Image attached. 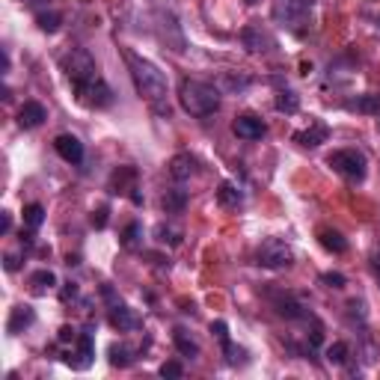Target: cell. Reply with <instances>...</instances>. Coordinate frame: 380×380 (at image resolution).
<instances>
[{"label": "cell", "mask_w": 380, "mask_h": 380, "mask_svg": "<svg viewBox=\"0 0 380 380\" xmlns=\"http://www.w3.org/2000/svg\"><path fill=\"white\" fill-rule=\"evenodd\" d=\"M321 282L324 285H327V288H345V277H342V274H330V270H327V274H321Z\"/></svg>", "instance_id": "e575fe53"}, {"label": "cell", "mask_w": 380, "mask_h": 380, "mask_svg": "<svg viewBox=\"0 0 380 380\" xmlns=\"http://www.w3.org/2000/svg\"><path fill=\"white\" fill-rule=\"evenodd\" d=\"M160 205H164L167 214H182L188 208V193L182 188H173L164 193V199H160Z\"/></svg>", "instance_id": "44dd1931"}, {"label": "cell", "mask_w": 380, "mask_h": 380, "mask_svg": "<svg viewBox=\"0 0 380 380\" xmlns=\"http://www.w3.org/2000/svg\"><path fill=\"white\" fill-rule=\"evenodd\" d=\"M45 223V208L39 205V202H33V205H27L24 208V226L30 229V232H36Z\"/></svg>", "instance_id": "83f0119b"}, {"label": "cell", "mask_w": 380, "mask_h": 380, "mask_svg": "<svg viewBox=\"0 0 380 380\" xmlns=\"http://www.w3.org/2000/svg\"><path fill=\"white\" fill-rule=\"evenodd\" d=\"M18 265H21V262H18V256H12V252H9V256L4 259V267L9 270V274H12V270H18Z\"/></svg>", "instance_id": "f35d334b"}, {"label": "cell", "mask_w": 380, "mask_h": 380, "mask_svg": "<svg viewBox=\"0 0 380 380\" xmlns=\"http://www.w3.org/2000/svg\"><path fill=\"white\" fill-rule=\"evenodd\" d=\"M345 111L348 113H363V116H377L380 113V96L377 93H363L356 98H348Z\"/></svg>", "instance_id": "e0dca14e"}, {"label": "cell", "mask_w": 380, "mask_h": 380, "mask_svg": "<svg viewBox=\"0 0 380 380\" xmlns=\"http://www.w3.org/2000/svg\"><path fill=\"white\" fill-rule=\"evenodd\" d=\"M71 297H78V285H75V282H68V285H66V288H63V300H66V303H68V300H71Z\"/></svg>", "instance_id": "74e56055"}, {"label": "cell", "mask_w": 380, "mask_h": 380, "mask_svg": "<svg viewBox=\"0 0 380 380\" xmlns=\"http://www.w3.org/2000/svg\"><path fill=\"white\" fill-rule=\"evenodd\" d=\"M327 137H330V128L324 122H318V119L309 125V128L292 134V140L300 143V146H306V149H315V146H321V143H327Z\"/></svg>", "instance_id": "4fadbf2b"}, {"label": "cell", "mask_w": 380, "mask_h": 380, "mask_svg": "<svg viewBox=\"0 0 380 380\" xmlns=\"http://www.w3.org/2000/svg\"><path fill=\"white\" fill-rule=\"evenodd\" d=\"M241 45L250 51V53H270L277 48V39L270 36L262 24H247L241 30Z\"/></svg>", "instance_id": "ba28073f"}, {"label": "cell", "mask_w": 380, "mask_h": 380, "mask_svg": "<svg viewBox=\"0 0 380 380\" xmlns=\"http://www.w3.org/2000/svg\"><path fill=\"white\" fill-rule=\"evenodd\" d=\"M178 101L182 107L196 116V119H205V116H214L220 111V89L208 81H196V78H185L178 83Z\"/></svg>", "instance_id": "7a4b0ae2"}, {"label": "cell", "mask_w": 380, "mask_h": 380, "mask_svg": "<svg viewBox=\"0 0 380 380\" xmlns=\"http://www.w3.org/2000/svg\"><path fill=\"white\" fill-rule=\"evenodd\" d=\"M111 193H122V196H131V202H143V196L137 193V170L134 167H119L111 175Z\"/></svg>", "instance_id": "9c48e42d"}, {"label": "cell", "mask_w": 380, "mask_h": 380, "mask_svg": "<svg viewBox=\"0 0 380 380\" xmlns=\"http://www.w3.org/2000/svg\"><path fill=\"white\" fill-rule=\"evenodd\" d=\"M274 306H277V312L288 321H306L309 315H306V306H300L292 294H274Z\"/></svg>", "instance_id": "d6986e66"}, {"label": "cell", "mask_w": 380, "mask_h": 380, "mask_svg": "<svg viewBox=\"0 0 380 380\" xmlns=\"http://www.w3.org/2000/svg\"><path fill=\"white\" fill-rule=\"evenodd\" d=\"M274 107H277L279 113H288V116H292V113L300 111V96L294 93V89H279L277 98H274Z\"/></svg>", "instance_id": "7402d4cb"}, {"label": "cell", "mask_w": 380, "mask_h": 380, "mask_svg": "<svg viewBox=\"0 0 380 380\" xmlns=\"http://www.w3.org/2000/svg\"><path fill=\"white\" fill-rule=\"evenodd\" d=\"M122 247L125 250H140L143 247V226L140 223H128L122 232Z\"/></svg>", "instance_id": "4316f807"}, {"label": "cell", "mask_w": 380, "mask_h": 380, "mask_svg": "<svg viewBox=\"0 0 380 380\" xmlns=\"http://www.w3.org/2000/svg\"><path fill=\"white\" fill-rule=\"evenodd\" d=\"M318 244L333 252V256H342V252H348V238L342 235L339 229H330V226H321L318 229Z\"/></svg>", "instance_id": "2e32d148"}, {"label": "cell", "mask_w": 380, "mask_h": 380, "mask_svg": "<svg viewBox=\"0 0 380 380\" xmlns=\"http://www.w3.org/2000/svg\"><path fill=\"white\" fill-rule=\"evenodd\" d=\"M377 128H380V113H377Z\"/></svg>", "instance_id": "60d3db41"}, {"label": "cell", "mask_w": 380, "mask_h": 380, "mask_svg": "<svg viewBox=\"0 0 380 380\" xmlns=\"http://www.w3.org/2000/svg\"><path fill=\"white\" fill-rule=\"evenodd\" d=\"M18 4H24V6H39V4H45V0H18Z\"/></svg>", "instance_id": "ab89813d"}, {"label": "cell", "mask_w": 380, "mask_h": 380, "mask_svg": "<svg viewBox=\"0 0 380 380\" xmlns=\"http://www.w3.org/2000/svg\"><path fill=\"white\" fill-rule=\"evenodd\" d=\"M122 57H125V66H128V71H131V81L137 86L140 98L146 101L155 113L170 116V83L164 78V71H160L152 60L140 57V53H134L128 48L122 51Z\"/></svg>", "instance_id": "6da1fadb"}, {"label": "cell", "mask_w": 380, "mask_h": 380, "mask_svg": "<svg viewBox=\"0 0 380 380\" xmlns=\"http://www.w3.org/2000/svg\"><path fill=\"white\" fill-rule=\"evenodd\" d=\"M173 342H175V348H178V354H182V356H190V359L199 356V345H196V342H193L182 327L173 330Z\"/></svg>", "instance_id": "d4e9b609"}, {"label": "cell", "mask_w": 380, "mask_h": 380, "mask_svg": "<svg viewBox=\"0 0 380 380\" xmlns=\"http://www.w3.org/2000/svg\"><path fill=\"white\" fill-rule=\"evenodd\" d=\"M327 164L333 167V173H339L342 178H348L354 185L366 182V175H369V160L359 149H336L327 155Z\"/></svg>", "instance_id": "277c9868"}, {"label": "cell", "mask_w": 380, "mask_h": 380, "mask_svg": "<svg viewBox=\"0 0 380 380\" xmlns=\"http://www.w3.org/2000/svg\"><path fill=\"white\" fill-rule=\"evenodd\" d=\"M36 24H39L42 33H57L63 24V15L60 12H39L36 15Z\"/></svg>", "instance_id": "f1b7e54d"}, {"label": "cell", "mask_w": 380, "mask_h": 380, "mask_svg": "<svg viewBox=\"0 0 380 380\" xmlns=\"http://www.w3.org/2000/svg\"><path fill=\"white\" fill-rule=\"evenodd\" d=\"M196 167H199V160H196L193 155L182 152V155H175V158L170 160V175L175 178L178 185H182V182H188L190 175H196Z\"/></svg>", "instance_id": "ac0fdd59"}, {"label": "cell", "mask_w": 380, "mask_h": 380, "mask_svg": "<svg viewBox=\"0 0 380 380\" xmlns=\"http://www.w3.org/2000/svg\"><path fill=\"white\" fill-rule=\"evenodd\" d=\"M107 214H111V211H107V205H101L98 211H93V226L96 229H104L107 226Z\"/></svg>", "instance_id": "d590c367"}, {"label": "cell", "mask_w": 380, "mask_h": 380, "mask_svg": "<svg viewBox=\"0 0 380 380\" xmlns=\"http://www.w3.org/2000/svg\"><path fill=\"white\" fill-rule=\"evenodd\" d=\"M45 119H48V111L39 101H24L21 111H18V125H21V128H39Z\"/></svg>", "instance_id": "9a60e30c"}, {"label": "cell", "mask_w": 380, "mask_h": 380, "mask_svg": "<svg viewBox=\"0 0 380 380\" xmlns=\"http://www.w3.org/2000/svg\"><path fill=\"white\" fill-rule=\"evenodd\" d=\"M27 282H30V288H33L36 294H45V292H51V288L57 285V277H53L51 270H45V267H42V270H36V274H30V279H27Z\"/></svg>", "instance_id": "603a6c76"}, {"label": "cell", "mask_w": 380, "mask_h": 380, "mask_svg": "<svg viewBox=\"0 0 380 380\" xmlns=\"http://www.w3.org/2000/svg\"><path fill=\"white\" fill-rule=\"evenodd\" d=\"M53 149H57V155L71 167H78L83 160V143L75 134H60L57 140H53Z\"/></svg>", "instance_id": "7c38bea8"}, {"label": "cell", "mask_w": 380, "mask_h": 380, "mask_svg": "<svg viewBox=\"0 0 380 380\" xmlns=\"http://www.w3.org/2000/svg\"><path fill=\"white\" fill-rule=\"evenodd\" d=\"M160 371V377H170V380H178V377H182L185 374V366L182 363H178V359H170V363H164V366H160L158 369Z\"/></svg>", "instance_id": "d6a6232c"}, {"label": "cell", "mask_w": 380, "mask_h": 380, "mask_svg": "<svg viewBox=\"0 0 380 380\" xmlns=\"http://www.w3.org/2000/svg\"><path fill=\"white\" fill-rule=\"evenodd\" d=\"M155 238H158L160 244L178 247V244H182V232H178V229H173V226H164V223H160V226H155Z\"/></svg>", "instance_id": "4dcf8cb0"}, {"label": "cell", "mask_w": 380, "mask_h": 380, "mask_svg": "<svg viewBox=\"0 0 380 380\" xmlns=\"http://www.w3.org/2000/svg\"><path fill=\"white\" fill-rule=\"evenodd\" d=\"M60 66H63L68 83L75 86V89H83V86L96 83L101 78L98 75V66L93 60V53L83 51V48H68L63 57H60Z\"/></svg>", "instance_id": "3957f363"}, {"label": "cell", "mask_w": 380, "mask_h": 380, "mask_svg": "<svg viewBox=\"0 0 380 380\" xmlns=\"http://www.w3.org/2000/svg\"><path fill=\"white\" fill-rule=\"evenodd\" d=\"M256 265L265 270H285L294 265V250L282 238H265L256 250Z\"/></svg>", "instance_id": "8992f818"}, {"label": "cell", "mask_w": 380, "mask_h": 380, "mask_svg": "<svg viewBox=\"0 0 380 380\" xmlns=\"http://www.w3.org/2000/svg\"><path fill=\"white\" fill-rule=\"evenodd\" d=\"M9 229H12V214L4 211L0 214V235H9Z\"/></svg>", "instance_id": "8d00e7d4"}, {"label": "cell", "mask_w": 380, "mask_h": 380, "mask_svg": "<svg viewBox=\"0 0 380 380\" xmlns=\"http://www.w3.org/2000/svg\"><path fill=\"white\" fill-rule=\"evenodd\" d=\"M247 4H256V0H247Z\"/></svg>", "instance_id": "b9f144b4"}, {"label": "cell", "mask_w": 380, "mask_h": 380, "mask_svg": "<svg viewBox=\"0 0 380 380\" xmlns=\"http://www.w3.org/2000/svg\"><path fill=\"white\" fill-rule=\"evenodd\" d=\"M158 18H160V39H164L167 48H173L175 53H182V51L188 48L185 33H182V24L175 21V15H173V12H160Z\"/></svg>", "instance_id": "30bf717a"}, {"label": "cell", "mask_w": 380, "mask_h": 380, "mask_svg": "<svg viewBox=\"0 0 380 380\" xmlns=\"http://www.w3.org/2000/svg\"><path fill=\"white\" fill-rule=\"evenodd\" d=\"M309 9L303 0H274V9H270V15H274V21L285 30L292 33H303L306 27H309Z\"/></svg>", "instance_id": "5b68a950"}, {"label": "cell", "mask_w": 380, "mask_h": 380, "mask_svg": "<svg viewBox=\"0 0 380 380\" xmlns=\"http://www.w3.org/2000/svg\"><path fill=\"white\" fill-rule=\"evenodd\" d=\"M78 354H81V359H78V369H89V366H93V333H81L78 336Z\"/></svg>", "instance_id": "484cf974"}, {"label": "cell", "mask_w": 380, "mask_h": 380, "mask_svg": "<svg viewBox=\"0 0 380 380\" xmlns=\"http://www.w3.org/2000/svg\"><path fill=\"white\" fill-rule=\"evenodd\" d=\"M107 354H111V366H119V369L137 363V351H131L128 345H111Z\"/></svg>", "instance_id": "cb8c5ba5"}, {"label": "cell", "mask_w": 380, "mask_h": 380, "mask_svg": "<svg viewBox=\"0 0 380 380\" xmlns=\"http://www.w3.org/2000/svg\"><path fill=\"white\" fill-rule=\"evenodd\" d=\"M232 131H235V137H238V140L252 143V140H262V137L267 134V125H265L259 116L244 113V116H238V119L232 122Z\"/></svg>", "instance_id": "8fae6325"}, {"label": "cell", "mask_w": 380, "mask_h": 380, "mask_svg": "<svg viewBox=\"0 0 380 380\" xmlns=\"http://www.w3.org/2000/svg\"><path fill=\"white\" fill-rule=\"evenodd\" d=\"M217 202H220V208H238V205H244V193L232 182H223L217 188Z\"/></svg>", "instance_id": "ffe728a7"}, {"label": "cell", "mask_w": 380, "mask_h": 380, "mask_svg": "<svg viewBox=\"0 0 380 380\" xmlns=\"http://www.w3.org/2000/svg\"><path fill=\"white\" fill-rule=\"evenodd\" d=\"M250 83H252L250 78H235V75H223V78H220V86H217V89H226V93H244V89H247Z\"/></svg>", "instance_id": "1f68e13d"}, {"label": "cell", "mask_w": 380, "mask_h": 380, "mask_svg": "<svg viewBox=\"0 0 380 380\" xmlns=\"http://www.w3.org/2000/svg\"><path fill=\"white\" fill-rule=\"evenodd\" d=\"M101 297L107 300V318H111V324H113L119 333H134V330H140V318L134 315L131 306H125V303L113 294L111 285H101Z\"/></svg>", "instance_id": "52a82bcc"}, {"label": "cell", "mask_w": 380, "mask_h": 380, "mask_svg": "<svg viewBox=\"0 0 380 380\" xmlns=\"http://www.w3.org/2000/svg\"><path fill=\"white\" fill-rule=\"evenodd\" d=\"M211 333L217 336V342L226 348V345H232V339H229V327H226V321H211Z\"/></svg>", "instance_id": "836d02e7"}, {"label": "cell", "mask_w": 380, "mask_h": 380, "mask_svg": "<svg viewBox=\"0 0 380 380\" xmlns=\"http://www.w3.org/2000/svg\"><path fill=\"white\" fill-rule=\"evenodd\" d=\"M33 321H36V312H33V306H27V303L15 306V309L9 312V321H6V333H9V336H18V333H24L27 327H33Z\"/></svg>", "instance_id": "5bb4252c"}, {"label": "cell", "mask_w": 380, "mask_h": 380, "mask_svg": "<svg viewBox=\"0 0 380 380\" xmlns=\"http://www.w3.org/2000/svg\"><path fill=\"white\" fill-rule=\"evenodd\" d=\"M348 356H351V348L345 345V342H333V345L327 348V359L333 366H348Z\"/></svg>", "instance_id": "f546056e"}]
</instances>
